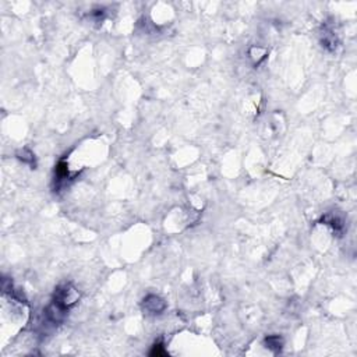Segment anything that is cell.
I'll return each mask as SVG.
<instances>
[{"label": "cell", "mask_w": 357, "mask_h": 357, "mask_svg": "<svg viewBox=\"0 0 357 357\" xmlns=\"http://www.w3.org/2000/svg\"><path fill=\"white\" fill-rule=\"evenodd\" d=\"M267 345L270 349H277L279 351L282 348V341L279 339V337H270L267 339Z\"/></svg>", "instance_id": "3957f363"}, {"label": "cell", "mask_w": 357, "mask_h": 357, "mask_svg": "<svg viewBox=\"0 0 357 357\" xmlns=\"http://www.w3.org/2000/svg\"><path fill=\"white\" fill-rule=\"evenodd\" d=\"M77 300H78V293H77V290H75L71 285H64V286H61V288H59V289L56 290L53 303L57 304L59 307H61V309L66 310L67 307L73 306Z\"/></svg>", "instance_id": "6da1fadb"}, {"label": "cell", "mask_w": 357, "mask_h": 357, "mask_svg": "<svg viewBox=\"0 0 357 357\" xmlns=\"http://www.w3.org/2000/svg\"><path fill=\"white\" fill-rule=\"evenodd\" d=\"M165 309L163 300L158 296H148L144 300V310L148 314H159Z\"/></svg>", "instance_id": "7a4b0ae2"}]
</instances>
